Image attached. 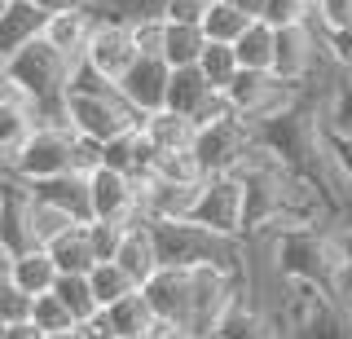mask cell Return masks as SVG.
<instances>
[{"label": "cell", "mask_w": 352, "mask_h": 339, "mask_svg": "<svg viewBox=\"0 0 352 339\" xmlns=\"http://www.w3.org/2000/svg\"><path fill=\"white\" fill-rule=\"evenodd\" d=\"M251 23H256V18H247L242 9L229 5V0H212V5H207V14H203V31H207V40H212V45H238V36Z\"/></svg>", "instance_id": "obj_25"}, {"label": "cell", "mask_w": 352, "mask_h": 339, "mask_svg": "<svg viewBox=\"0 0 352 339\" xmlns=\"http://www.w3.org/2000/svg\"><path fill=\"white\" fill-rule=\"evenodd\" d=\"M88 282H93V295H97V304H102V309H110V304H119V300H124V295H132V291H141L137 282H132L128 273L115 265V260L97 265L93 273H88Z\"/></svg>", "instance_id": "obj_28"}, {"label": "cell", "mask_w": 352, "mask_h": 339, "mask_svg": "<svg viewBox=\"0 0 352 339\" xmlns=\"http://www.w3.org/2000/svg\"><path fill=\"white\" fill-rule=\"evenodd\" d=\"M44 27H49V14L36 0H9V5H0V58L9 62L14 53L36 45L44 36Z\"/></svg>", "instance_id": "obj_14"}, {"label": "cell", "mask_w": 352, "mask_h": 339, "mask_svg": "<svg viewBox=\"0 0 352 339\" xmlns=\"http://www.w3.org/2000/svg\"><path fill=\"white\" fill-rule=\"evenodd\" d=\"M31 207H36V194L31 185L5 172L0 177V251L9 260L22 256V251H36V225H31Z\"/></svg>", "instance_id": "obj_9"}, {"label": "cell", "mask_w": 352, "mask_h": 339, "mask_svg": "<svg viewBox=\"0 0 352 339\" xmlns=\"http://www.w3.org/2000/svg\"><path fill=\"white\" fill-rule=\"evenodd\" d=\"M31 225H36V243L40 247H49L53 238H62L71 225H80L75 216H66L62 207H53V203H40L36 199V207H31Z\"/></svg>", "instance_id": "obj_33"}, {"label": "cell", "mask_w": 352, "mask_h": 339, "mask_svg": "<svg viewBox=\"0 0 352 339\" xmlns=\"http://www.w3.org/2000/svg\"><path fill=\"white\" fill-rule=\"evenodd\" d=\"M31 322H36L44 335H71V331H80L75 313L66 309V304H62L53 291H49V295H36V313H31Z\"/></svg>", "instance_id": "obj_29"}, {"label": "cell", "mask_w": 352, "mask_h": 339, "mask_svg": "<svg viewBox=\"0 0 352 339\" xmlns=\"http://www.w3.org/2000/svg\"><path fill=\"white\" fill-rule=\"evenodd\" d=\"M31 313H36V295H27L9 273H0V322H31Z\"/></svg>", "instance_id": "obj_32"}, {"label": "cell", "mask_w": 352, "mask_h": 339, "mask_svg": "<svg viewBox=\"0 0 352 339\" xmlns=\"http://www.w3.org/2000/svg\"><path fill=\"white\" fill-rule=\"evenodd\" d=\"M0 5H9V0H0Z\"/></svg>", "instance_id": "obj_48"}, {"label": "cell", "mask_w": 352, "mask_h": 339, "mask_svg": "<svg viewBox=\"0 0 352 339\" xmlns=\"http://www.w3.org/2000/svg\"><path fill=\"white\" fill-rule=\"evenodd\" d=\"M141 115L137 106L124 97L115 80H106V75H97L93 67H75V80H71V93H66V124L75 128L80 137L88 141H115L124 133H137L141 128Z\"/></svg>", "instance_id": "obj_2"}, {"label": "cell", "mask_w": 352, "mask_h": 339, "mask_svg": "<svg viewBox=\"0 0 352 339\" xmlns=\"http://www.w3.org/2000/svg\"><path fill=\"white\" fill-rule=\"evenodd\" d=\"M137 58H141V49H137V36H132V23H124V18H102L93 45H88V58H84L88 67L119 84L137 67Z\"/></svg>", "instance_id": "obj_11"}, {"label": "cell", "mask_w": 352, "mask_h": 339, "mask_svg": "<svg viewBox=\"0 0 352 339\" xmlns=\"http://www.w3.org/2000/svg\"><path fill=\"white\" fill-rule=\"evenodd\" d=\"M212 0H168V23H181V27H203V14Z\"/></svg>", "instance_id": "obj_37"}, {"label": "cell", "mask_w": 352, "mask_h": 339, "mask_svg": "<svg viewBox=\"0 0 352 339\" xmlns=\"http://www.w3.org/2000/svg\"><path fill=\"white\" fill-rule=\"evenodd\" d=\"M36 133V111H31L27 102H9L5 111H0V163H14V155L22 146H27V137Z\"/></svg>", "instance_id": "obj_24"}, {"label": "cell", "mask_w": 352, "mask_h": 339, "mask_svg": "<svg viewBox=\"0 0 352 339\" xmlns=\"http://www.w3.org/2000/svg\"><path fill=\"white\" fill-rule=\"evenodd\" d=\"M132 36H137L141 58H163V40H168V18H141V23H132Z\"/></svg>", "instance_id": "obj_35"}, {"label": "cell", "mask_w": 352, "mask_h": 339, "mask_svg": "<svg viewBox=\"0 0 352 339\" xmlns=\"http://www.w3.org/2000/svg\"><path fill=\"white\" fill-rule=\"evenodd\" d=\"M0 93H14V84H9V62L0 58Z\"/></svg>", "instance_id": "obj_44"}, {"label": "cell", "mask_w": 352, "mask_h": 339, "mask_svg": "<svg viewBox=\"0 0 352 339\" xmlns=\"http://www.w3.org/2000/svg\"><path fill=\"white\" fill-rule=\"evenodd\" d=\"M141 133L154 141L159 155H181V150H194V137H198V124L176 111H154L141 119Z\"/></svg>", "instance_id": "obj_18"}, {"label": "cell", "mask_w": 352, "mask_h": 339, "mask_svg": "<svg viewBox=\"0 0 352 339\" xmlns=\"http://www.w3.org/2000/svg\"><path fill=\"white\" fill-rule=\"evenodd\" d=\"M49 339H84L80 331H71V335H49Z\"/></svg>", "instance_id": "obj_46"}, {"label": "cell", "mask_w": 352, "mask_h": 339, "mask_svg": "<svg viewBox=\"0 0 352 339\" xmlns=\"http://www.w3.org/2000/svg\"><path fill=\"white\" fill-rule=\"evenodd\" d=\"M88 190H93V221L110 225H137L146 221L141 212V181L115 168H97L88 172Z\"/></svg>", "instance_id": "obj_10"}, {"label": "cell", "mask_w": 352, "mask_h": 339, "mask_svg": "<svg viewBox=\"0 0 352 339\" xmlns=\"http://www.w3.org/2000/svg\"><path fill=\"white\" fill-rule=\"evenodd\" d=\"M97 23H102L97 9H66V14H49L44 40H49V45L58 49L71 67H84L88 45H93V36H97Z\"/></svg>", "instance_id": "obj_12"}, {"label": "cell", "mask_w": 352, "mask_h": 339, "mask_svg": "<svg viewBox=\"0 0 352 339\" xmlns=\"http://www.w3.org/2000/svg\"><path fill=\"white\" fill-rule=\"evenodd\" d=\"M282 339H352V304L322 287L282 282Z\"/></svg>", "instance_id": "obj_3"}, {"label": "cell", "mask_w": 352, "mask_h": 339, "mask_svg": "<svg viewBox=\"0 0 352 339\" xmlns=\"http://www.w3.org/2000/svg\"><path fill=\"white\" fill-rule=\"evenodd\" d=\"M102 313H106V326H110L115 339H137V335L159 331V317H154L146 291H132V295H124L119 304H110V309H102Z\"/></svg>", "instance_id": "obj_19"}, {"label": "cell", "mask_w": 352, "mask_h": 339, "mask_svg": "<svg viewBox=\"0 0 352 339\" xmlns=\"http://www.w3.org/2000/svg\"><path fill=\"white\" fill-rule=\"evenodd\" d=\"M269 27H317V0H269L264 5Z\"/></svg>", "instance_id": "obj_30"}, {"label": "cell", "mask_w": 352, "mask_h": 339, "mask_svg": "<svg viewBox=\"0 0 352 339\" xmlns=\"http://www.w3.org/2000/svg\"><path fill=\"white\" fill-rule=\"evenodd\" d=\"M256 150H260L256 133H251V124L238 119V115L203 124L198 137H194V159H198V168H203V177H238Z\"/></svg>", "instance_id": "obj_4"}, {"label": "cell", "mask_w": 352, "mask_h": 339, "mask_svg": "<svg viewBox=\"0 0 352 339\" xmlns=\"http://www.w3.org/2000/svg\"><path fill=\"white\" fill-rule=\"evenodd\" d=\"M322 45L335 67H352V27L348 31H322Z\"/></svg>", "instance_id": "obj_38"}, {"label": "cell", "mask_w": 352, "mask_h": 339, "mask_svg": "<svg viewBox=\"0 0 352 339\" xmlns=\"http://www.w3.org/2000/svg\"><path fill=\"white\" fill-rule=\"evenodd\" d=\"M190 221L225 238H247V225H242L247 221V185H242V177H207Z\"/></svg>", "instance_id": "obj_7"}, {"label": "cell", "mask_w": 352, "mask_h": 339, "mask_svg": "<svg viewBox=\"0 0 352 339\" xmlns=\"http://www.w3.org/2000/svg\"><path fill=\"white\" fill-rule=\"evenodd\" d=\"M119 89L132 106H137L141 115H154V111H168V89H172V67L163 58H137V67H132L124 80H119Z\"/></svg>", "instance_id": "obj_13"}, {"label": "cell", "mask_w": 352, "mask_h": 339, "mask_svg": "<svg viewBox=\"0 0 352 339\" xmlns=\"http://www.w3.org/2000/svg\"><path fill=\"white\" fill-rule=\"evenodd\" d=\"M304 93H313V89H295V84L278 80L273 71H238V80L229 84L225 102H229V111L238 119L260 124V119H273V115L291 111Z\"/></svg>", "instance_id": "obj_5"}, {"label": "cell", "mask_w": 352, "mask_h": 339, "mask_svg": "<svg viewBox=\"0 0 352 339\" xmlns=\"http://www.w3.org/2000/svg\"><path fill=\"white\" fill-rule=\"evenodd\" d=\"M128 225H110V221H88V238H93V251H97V265L119 256V243H124Z\"/></svg>", "instance_id": "obj_34"}, {"label": "cell", "mask_w": 352, "mask_h": 339, "mask_svg": "<svg viewBox=\"0 0 352 339\" xmlns=\"http://www.w3.org/2000/svg\"><path fill=\"white\" fill-rule=\"evenodd\" d=\"M9 278H14L27 295H49L53 287H58L62 269L53 265L49 247H36V251H22V256L9 260Z\"/></svg>", "instance_id": "obj_20"}, {"label": "cell", "mask_w": 352, "mask_h": 339, "mask_svg": "<svg viewBox=\"0 0 352 339\" xmlns=\"http://www.w3.org/2000/svg\"><path fill=\"white\" fill-rule=\"evenodd\" d=\"M44 14H66V9H93V0H36Z\"/></svg>", "instance_id": "obj_41"}, {"label": "cell", "mask_w": 352, "mask_h": 339, "mask_svg": "<svg viewBox=\"0 0 352 339\" xmlns=\"http://www.w3.org/2000/svg\"><path fill=\"white\" fill-rule=\"evenodd\" d=\"M102 18H124V23H141V18H163L168 0H93Z\"/></svg>", "instance_id": "obj_31"}, {"label": "cell", "mask_w": 352, "mask_h": 339, "mask_svg": "<svg viewBox=\"0 0 352 339\" xmlns=\"http://www.w3.org/2000/svg\"><path fill=\"white\" fill-rule=\"evenodd\" d=\"M141 291H146V300H150L154 317H159V326H168L176 339L190 335V313H194V269H172V265H163Z\"/></svg>", "instance_id": "obj_8"}, {"label": "cell", "mask_w": 352, "mask_h": 339, "mask_svg": "<svg viewBox=\"0 0 352 339\" xmlns=\"http://www.w3.org/2000/svg\"><path fill=\"white\" fill-rule=\"evenodd\" d=\"M330 150H335V159H339V168H344V177L352 181V137L330 133Z\"/></svg>", "instance_id": "obj_40"}, {"label": "cell", "mask_w": 352, "mask_h": 339, "mask_svg": "<svg viewBox=\"0 0 352 339\" xmlns=\"http://www.w3.org/2000/svg\"><path fill=\"white\" fill-rule=\"evenodd\" d=\"M216 339H282V326L273 322L256 300H251V291H242L238 304L229 309V317L220 322Z\"/></svg>", "instance_id": "obj_17"}, {"label": "cell", "mask_w": 352, "mask_h": 339, "mask_svg": "<svg viewBox=\"0 0 352 339\" xmlns=\"http://www.w3.org/2000/svg\"><path fill=\"white\" fill-rule=\"evenodd\" d=\"M53 295L66 304V309L75 313V322H93L97 313H102V304H97V295H93V282H88V273H62L58 278V287H53Z\"/></svg>", "instance_id": "obj_26"}, {"label": "cell", "mask_w": 352, "mask_h": 339, "mask_svg": "<svg viewBox=\"0 0 352 339\" xmlns=\"http://www.w3.org/2000/svg\"><path fill=\"white\" fill-rule=\"evenodd\" d=\"M115 265L128 273L137 287H146V282L154 278V273L163 269V260H159V243H154V229L150 221H137V225H128V234H124V243H119V256H115Z\"/></svg>", "instance_id": "obj_16"}, {"label": "cell", "mask_w": 352, "mask_h": 339, "mask_svg": "<svg viewBox=\"0 0 352 339\" xmlns=\"http://www.w3.org/2000/svg\"><path fill=\"white\" fill-rule=\"evenodd\" d=\"M5 331H9V326H5V322H0V339H5Z\"/></svg>", "instance_id": "obj_47"}, {"label": "cell", "mask_w": 352, "mask_h": 339, "mask_svg": "<svg viewBox=\"0 0 352 339\" xmlns=\"http://www.w3.org/2000/svg\"><path fill=\"white\" fill-rule=\"evenodd\" d=\"M339 229V243H344V273H339V300L352 304V221L335 225Z\"/></svg>", "instance_id": "obj_39"}, {"label": "cell", "mask_w": 352, "mask_h": 339, "mask_svg": "<svg viewBox=\"0 0 352 339\" xmlns=\"http://www.w3.org/2000/svg\"><path fill=\"white\" fill-rule=\"evenodd\" d=\"M207 31L203 27H181V23H168V40H163V62L172 71H185V67H198L207 53Z\"/></svg>", "instance_id": "obj_23"}, {"label": "cell", "mask_w": 352, "mask_h": 339, "mask_svg": "<svg viewBox=\"0 0 352 339\" xmlns=\"http://www.w3.org/2000/svg\"><path fill=\"white\" fill-rule=\"evenodd\" d=\"M137 339H176V335L168 331V326H159V331H154V335H137Z\"/></svg>", "instance_id": "obj_45"}, {"label": "cell", "mask_w": 352, "mask_h": 339, "mask_svg": "<svg viewBox=\"0 0 352 339\" xmlns=\"http://www.w3.org/2000/svg\"><path fill=\"white\" fill-rule=\"evenodd\" d=\"M229 5L242 9L247 18H264V5H269V0H229Z\"/></svg>", "instance_id": "obj_43"}, {"label": "cell", "mask_w": 352, "mask_h": 339, "mask_svg": "<svg viewBox=\"0 0 352 339\" xmlns=\"http://www.w3.org/2000/svg\"><path fill=\"white\" fill-rule=\"evenodd\" d=\"M238 62H242V71H273V53H278V27H269L264 18H256L247 31L238 36Z\"/></svg>", "instance_id": "obj_22"}, {"label": "cell", "mask_w": 352, "mask_h": 339, "mask_svg": "<svg viewBox=\"0 0 352 339\" xmlns=\"http://www.w3.org/2000/svg\"><path fill=\"white\" fill-rule=\"evenodd\" d=\"M269 238V260L278 282H304V287H322L339 295V273H344V243L339 229H278Z\"/></svg>", "instance_id": "obj_1"}, {"label": "cell", "mask_w": 352, "mask_h": 339, "mask_svg": "<svg viewBox=\"0 0 352 339\" xmlns=\"http://www.w3.org/2000/svg\"><path fill=\"white\" fill-rule=\"evenodd\" d=\"M317 27L322 31H348L352 27V0H317Z\"/></svg>", "instance_id": "obj_36"}, {"label": "cell", "mask_w": 352, "mask_h": 339, "mask_svg": "<svg viewBox=\"0 0 352 339\" xmlns=\"http://www.w3.org/2000/svg\"><path fill=\"white\" fill-rule=\"evenodd\" d=\"M5 339H49V335H44L36 322H14V326L5 331Z\"/></svg>", "instance_id": "obj_42"}, {"label": "cell", "mask_w": 352, "mask_h": 339, "mask_svg": "<svg viewBox=\"0 0 352 339\" xmlns=\"http://www.w3.org/2000/svg\"><path fill=\"white\" fill-rule=\"evenodd\" d=\"M49 256L62 273H93L97 269V251H93V238H88V225H71L62 238L49 243Z\"/></svg>", "instance_id": "obj_21"}, {"label": "cell", "mask_w": 352, "mask_h": 339, "mask_svg": "<svg viewBox=\"0 0 352 339\" xmlns=\"http://www.w3.org/2000/svg\"><path fill=\"white\" fill-rule=\"evenodd\" d=\"M9 172L22 181H49L62 172H75V128L62 124H36V133L27 137V146L14 155Z\"/></svg>", "instance_id": "obj_6"}, {"label": "cell", "mask_w": 352, "mask_h": 339, "mask_svg": "<svg viewBox=\"0 0 352 339\" xmlns=\"http://www.w3.org/2000/svg\"><path fill=\"white\" fill-rule=\"evenodd\" d=\"M198 71L207 75V84H212L216 93H229V84L238 80L242 62H238V53H234V45H207V53H203V62H198Z\"/></svg>", "instance_id": "obj_27"}, {"label": "cell", "mask_w": 352, "mask_h": 339, "mask_svg": "<svg viewBox=\"0 0 352 339\" xmlns=\"http://www.w3.org/2000/svg\"><path fill=\"white\" fill-rule=\"evenodd\" d=\"M31 194H36L40 203L62 207V212L75 216L80 225L93 221V190H88L84 172H62V177H49V181H31Z\"/></svg>", "instance_id": "obj_15"}]
</instances>
